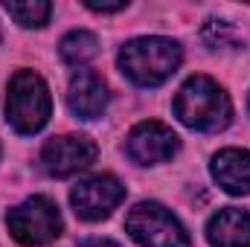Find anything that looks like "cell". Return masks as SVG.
<instances>
[{"label":"cell","instance_id":"cell-1","mask_svg":"<svg viewBox=\"0 0 250 247\" xmlns=\"http://www.w3.org/2000/svg\"><path fill=\"white\" fill-rule=\"evenodd\" d=\"M172 108H175V117L187 128L207 131V134L227 128L230 120H233L230 96L209 76H192L187 84L178 90Z\"/></svg>","mask_w":250,"mask_h":247},{"label":"cell","instance_id":"cell-2","mask_svg":"<svg viewBox=\"0 0 250 247\" xmlns=\"http://www.w3.org/2000/svg\"><path fill=\"white\" fill-rule=\"evenodd\" d=\"M181 59H184V50L178 41L151 35V38L128 41L117 56V64H120L123 76H128L134 84L157 87L181 67Z\"/></svg>","mask_w":250,"mask_h":247},{"label":"cell","instance_id":"cell-3","mask_svg":"<svg viewBox=\"0 0 250 247\" xmlns=\"http://www.w3.org/2000/svg\"><path fill=\"white\" fill-rule=\"evenodd\" d=\"M53 99L47 82L32 70H18L9 79L6 93V120L18 134H35L50 123Z\"/></svg>","mask_w":250,"mask_h":247},{"label":"cell","instance_id":"cell-4","mask_svg":"<svg viewBox=\"0 0 250 247\" xmlns=\"http://www.w3.org/2000/svg\"><path fill=\"white\" fill-rule=\"evenodd\" d=\"M125 230L140 247H192L187 227L157 201H140L125 215Z\"/></svg>","mask_w":250,"mask_h":247},{"label":"cell","instance_id":"cell-5","mask_svg":"<svg viewBox=\"0 0 250 247\" xmlns=\"http://www.w3.org/2000/svg\"><path fill=\"white\" fill-rule=\"evenodd\" d=\"M6 227L12 233V239L23 247H44L56 242L62 236V212L59 206L44 198V195H32L23 204L12 206L6 212Z\"/></svg>","mask_w":250,"mask_h":247},{"label":"cell","instance_id":"cell-6","mask_svg":"<svg viewBox=\"0 0 250 247\" xmlns=\"http://www.w3.org/2000/svg\"><path fill=\"white\" fill-rule=\"evenodd\" d=\"M125 198V186L114 178V175H93L84 178L73 186L70 192V204L73 212L82 221H102L108 218Z\"/></svg>","mask_w":250,"mask_h":247},{"label":"cell","instance_id":"cell-7","mask_svg":"<svg viewBox=\"0 0 250 247\" xmlns=\"http://www.w3.org/2000/svg\"><path fill=\"white\" fill-rule=\"evenodd\" d=\"M181 140L169 125L157 123V120H146V123L134 125L128 140H125V154L140 163V166H157L166 163L178 154Z\"/></svg>","mask_w":250,"mask_h":247},{"label":"cell","instance_id":"cell-8","mask_svg":"<svg viewBox=\"0 0 250 247\" xmlns=\"http://www.w3.org/2000/svg\"><path fill=\"white\" fill-rule=\"evenodd\" d=\"M99 148L84 134H62L50 137L41 148V163L53 178H70L82 169H87L96 160Z\"/></svg>","mask_w":250,"mask_h":247},{"label":"cell","instance_id":"cell-9","mask_svg":"<svg viewBox=\"0 0 250 247\" xmlns=\"http://www.w3.org/2000/svg\"><path fill=\"white\" fill-rule=\"evenodd\" d=\"M67 105L76 120H96L108 108V84L99 73L79 70L67 90Z\"/></svg>","mask_w":250,"mask_h":247},{"label":"cell","instance_id":"cell-10","mask_svg":"<svg viewBox=\"0 0 250 247\" xmlns=\"http://www.w3.org/2000/svg\"><path fill=\"white\" fill-rule=\"evenodd\" d=\"M212 178L230 195H250V151L221 148L212 157Z\"/></svg>","mask_w":250,"mask_h":247},{"label":"cell","instance_id":"cell-11","mask_svg":"<svg viewBox=\"0 0 250 247\" xmlns=\"http://www.w3.org/2000/svg\"><path fill=\"white\" fill-rule=\"evenodd\" d=\"M207 242L212 247H250V212L227 206L207 221Z\"/></svg>","mask_w":250,"mask_h":247},{"label":"cell","instance_id":"cell-12","mask_svg":"<svg viewBox=\"0 0 250 247\" xmlns=\"http://www.w3.org/2000/svg\"><path fill=\"white\" fill-rule=\"evenodd\" d=\"M96 53H99V41H96V35L87 32V29H73V32H67L62 38V44H59V56H62V62L70 64V67L87 64Z\"/></svg>","mask_w":250,"mask_h":247},{"label":"cell","instance_id":"cell-13","mask_svg":"<svg viewBox=\"0 0 250 247\" xmlns=\"http://www.w3.org/2000/svg\"><path fill=\"white\" fill-rule=\"evenodd\" d=\"M3 9L9 12V18H15V23H21V26H26V29H29V26H32V29L44 26V23L50 21V15H53V6H50L47 0H26V3L6 0Z\"/></svg>","mask_w":250,"mask_h":247},{"label":"cell","instance_id":"cell-14","mask_svg":"<svg viewBox=\"0 0 250 247\" xmlns=\"http://www.w3.org/2000/svg\"><path fill=\"white\" fill-rule=\"evenodd\" d=\"M233 38V29L224 23V21H209L207 26H204V41L212 47V50H218V47H224L227 41Z\"/></svg>","mask_w":250,"mask_h":247},{"label":"cell","instance_id":"cell-15","mask_svg":"<svg viewBox=\"0 0 250 247\" xmlns=\"http://www.w3.org/2000/svg\"><path fill=\"white\" fill-rule=\"evenodd\" d=\"M84 6L87 9H93V12H123L125 6V0H117V3H99V0H84Z\"/></svg>","mask_w":250,"mask_h":247},{"label":"cell","instance_id":"cell-16","mask_svg":"<svg viewBox=\"0 0 250 247\" xmlns=\"http://www.w3.org/2000/svg\"><path fill=\"white\" fill-rule=\"evenodd\" d=\"M79 247H120V245L111 242V239H84Z\"/></svg>","mask_w":250,"mask_h":247}]
</instances>
